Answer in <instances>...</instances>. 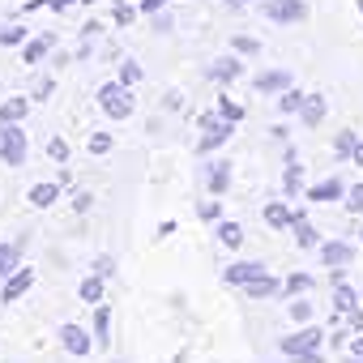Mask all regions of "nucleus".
<instances>
[{"label":"nucleus","mask_w":363,"mask_h":363,"mask_svg":"<svg viewBox=\"0 0 363 363\" xmlns=\"http://www.w3.org/2000/svg\"><path fill=\"white\" fill-rule=\"evenodd\" d=\"M320 261H325L329 269H346V265L354 261V244H346V240H329V244H320Z\"/></svg>","instance_id":"nucleus-8"},{"label":"nucleus","mask_w":363,"mask_h":363,"mask_svg":"<svg viewBox=\"0 0 363 363\" xmlns=\"http://www.w3.org/2000/svg\"><path fill=\"white\" fill-rule=\"evenodd\" d=\"M325 107H329V103H325V94H308V99H303V107H299V120H303L308 128H316V124L325 120Z\"/></svg>","instance_id":"nucleus-16"},{"label":"nucleus","mask_w":363,"mask_h":363,"mask_svg":"<svg viewBox=\"0 0 363 363\" xmlns=\"http://www.w3.org/2000/svg\"><path fill=\"white\" fill-rule=\"evenodd\" d=\"M299 184H303V167H299V158H286V171H282V189H286V197H295Z\"/></svg>","instance_id":"nucleus-23"},{"label":"nucleus","mask_w":363,"mask_h":363,"mask_svg":"<svg viewBox=\"0 0 363 363\" xmlns=\"http://www.w3.org/2000/svg\"><path fill=\"white\" fill-rule=\"evenodd\" d=\"M359 303H363V299H359V295H354L346 282H333V312H337V316H350V312H359Z\"/></svg>","instance_id":"nucleus-14"},{"label":"nucleus","mask_w":363,"mask_h":363,"mask_svg":"<svg viewBox=\"0 0 363 363\" xmlns=\"http://www.w3.org/2000/svg\"><path fill=\"white\" fill-rule=\"evenodd\" d=\"M77 295H82V303H103V278L99 274H90V278H82V286H77Z\"/></svg>","instance_id":"nucleus-22"},{"label":"nucleus","mask_w":363,"mask_h":363,"mask_svg":"<svg viewBox=\"0 0 363 363\" xmlns=\"http://www.w3.org/2000/svg\"><path fill=\"white\" fill-rule=\"evenodd\" d=\"M265 18L269 22H278V26H286V22H303L308 18V5L303 0H265Z\"/></svg>","instance_id":"nucleus-5"},{"label":"nucleus","mask_w":363,"mask_h":363,"mask_svg":"<svg viewBox=\"0 0 363 363\" xmlns=\"http://www.w3.org/2000/svg\"><path fill=\"white\" fill-rule=\"evenodd\" d=\"M291 231H295V244H299V248H320V235H316V227H312L308 218H295Z\"/></svg>","instance_id":"nucleus-21"},{"label":"nucleus","mask_w":363,"mask_h":363,"mask_svg":"<svg viewBox=\"0 0 363 363\" xmlns=\"http://www.w3.org/2000/svg\"><path fill=\"white\" fill-rule=\"evenodd\" d=\"M218 116L235 124V120H244V107H240V103H231V99H218Z\"/></svg>","instance_id":"nucleus-32"},{"label":"nucleus","mask_w":363,"mask_h":363,"mask_svg":"<svg viewBox=\"0 0 363 363\" xmlns=\"http://www.w3.org/2000/svg\"><path fill=\"white\" fill-rule=\"evenodd\" d=\"M359 13H363V0H359Z\"/></svg>","instance_id":"nucleus-52"},{"label":"nucleus","mask_w":363,"mask_h":363,"mask_svg":"<svg viewBox=\"0 0 363 363\" xmlns=\"http://www.w3.org/2000/svg\"><path fill=\"white\" fill-rule=\"evenodd\" d=\"M291 82H295V77H291L286 69H269V73H261L252 86H257L261 94H282V90H291Z\"/></svg>","instance_id":"nucleus-12"},{"label":"nucleus","mask_w":363,"mask_h":363,"mask_svg":"<svg viewBox=\"0 0 363 363\" xmlns=\"http://www.w3.org/2000/svg\"><path fill=\"white\" fill-rule=\"evenodd\" d=\"M22 248H26V240H13V244H0V278H9V274H18L22 265Z\"/></svg>","instance_id":"nucleus-13"},{"label":"nucleus","mask_w":363,"mask_h":363,"mask_svg":"<svg viewBox=\"0 0 363 363\" xmlns=\"http://www.w3.org/2000/svg\"><path fill=\"white\" fill-rule=\"evenodd\" d=\"M120 82H124V86H137V82H141V65H137V60H124V65H120Z\"/></svg>","instance_id":"nucleus-31"},{"label":"nucleus","mask_w":363,"mask_h":363,"mask_svg":"<svg viewBox=\"0 0 363 363\" xmlns=\"http://www.w3.org/2000/svg\"><path fill=\"white\" fill-rule=\"evenodd\" d=\"M26 116V99H5L0 103V124H18Z\"/></svg>","instance_id":"nucleus-25"},{"label":"nucleus","mask_w":363,"mask_h":363,"mask_svg":"<svg viewBox=\"0 0 363 363\" xmlns=\"http://www.w3.org/2000/svg\"><path fill=\"white\" fill-rule=\"evenodd\" d=\"M342 363H363V354H354V359H342Z\"/></svg>","instance_id":"nucleus-49"},{"label":"nucleus","mask_w":363,"mask_h":363,"mask_svg":"<svg viewBox=\"0 0 363 363\" xmlns=\"http://www.w3.org/2000/svg\"><path fill=\"white\" fill-rule=\"evenodd\" d=\"M30 154V137L22 124H0V158H5L9 167H22Z\"/></svg>","instance_id":"nucleus-2"},{"label":"nucleus","mask_w":363,"mask_h":363,"mask_svg":"<svg viewBox=\"0 0 363 363\" xmlns=\"http://www.w3.org/2000/svg\"><path fill=\"white\" fill-rule=\"evenodd\" d=\"M354 354H363V329H359V337H354Z\"/></svg>","instance_id":"nucleus-47"},{"label":"nucleus","mask_w":363,"mask_h":363,"mask_svg":"<svg viewBox=\"0 0 363 363\" xmlns=\"http://www.w3.org/2000/svg\"><path fill=\"white\" fill-rule=\"evenodd\" d=\"M48 94H52V82H48V77H43V82H39V86H35V99H48Z\"/></svg>","instance_id":"nucleus-46"},{"label":"nucleus","mask_w":363,"mask_h":363,"mask_svg":"<svg viewBox=\"0 0 363 363\" xmlns=\"http://www.w3.org/2000/svg\"><path fill=\"white\" fill-rule=\"evenodd\" d=\"M282 291H286V295H303V291H312V278H308V274H291V278L282 282Z\"/></svg>","instance_id":"nucleus-29"},{"label":"nucleus","mask_w":363,"mask_h":363,"mask_svg":"<svg viewBox=\"0 0 363 363\" xmlns=\"http://www.w3.org/2000/svg\"><path fill=\"white\" fill-rule=\"evenodd\" d=\"M82 5H94V0H82Z\"/></svg>","instance_id":"nucleus-51"},{"label":"nucleus","mask_w":363,"mask_h":363,"mask_svg":"<svg viewBox=\"0 0 363 363\" xmlns=\"http://www.w3.org/2000/svg\"><path fill=\"white\" fill-rule=\"evenodd\" d=\"M265 223L278 227V231H286V227H295V210L282 206V201H269V206H265Z\"/></svg>","instance_id":"nucleus-19"},{"label":"nucleus","mask_w":363,"mask_h":363,"mask_svg":"<svg viewBox=\"0 0 363 363\" xmlns=\"http://www.w3.org/2000/svg\"><path fill=\"white\" fill-rule=\"evenodd\" d=\"M303 99H308V94H299V90H295V86H291V90H282V99H278V107H282V111H286V116H295V111H299V107H303Z\"/></svg>","instance_id":"nucleus-27"},{"label":"nucleus","mask_w":363,"mask_h":363,"mask_svg":"<svg viewBox=\"0 0 363 363\" xmlns=\"http://www.w3.org/2000/svg\"><path fill=\"white\" fill-rule=\"evenodd\" d=\"M94 346H111V308L107 303L94 308Z\"/></svg>","instance_id":"nucleus-20"},{"label":"nucleus","mask_w":363,"mask_h":363,"mask_svg":"<svg viewBox=\"0 0 363 363\" xmlns=\"http://www.w3.org/2000/svg\"><path fill=\"white\" fill-rule=\"evenodd\" d=\"M94 274H99V278H111V274H116V261H111L107 252H103V257H94Z\"/></svg>","instance_id":"nucleus-37"},{"label":"nucleus","mask_w":363,"mask_h":363,"mask_svg":"<svg viewBox=\"0 0 363 363\" xmlns=\"http://www.w3.org/2000/svg\"><path fill=\"white\" fill-rule=\"evenodd\" d=\"M231 5H235V9H240V5H248V0H231Z\"/></svg>","instance_id":"nucleus-50"},{"label":"nucleus","mask_w":363,"mask_h":363,"mask_svg":"<svg viewBox=\"0 0 363 363\" xmlns=\"http://www.w3.org/2000/svg\"><path fill=\"white\" fill-rule=\"evenodd\" d=\"M60 189H65V184H35L26 201H30L35 210H48V206H56V201H60Z\"/></svg>","instance_id":"nucleus-18"},{"label":"nucleus","mask_w":363,"mask_h":363,"mask_svg":"<svg viewBox=\"0 0 363 363\" xmlns=\"http://www.w3.org/2000/svg\"><path fill=\"white\" fill-rule=\"evenodd\" d=\"M354 145H359V137H354V133H337V141H333V150H337L342 158H350V154H354Z\"/></svg>","instance_id":"nucleus-33"},{"label":"nucleus","mask_w":363,"mask_h":363,"mask_svg":"<svg viewBox=\"0 0 363 363\" xmlns=\"http://www.w3.org/2000/svg\"><path fill=\"white\" fill-rule=\"evenodd\" d=\"M359 244H363V231H359Z\"/></svg>","instance_id":"nucleus-53"},{"label":"nucleus","mask_w":363,"mask_h":363,"mask_svg":"<svg viewBox=\"0 0 363 363\" xmlns=\"http://www.w3.org/2000/svg\"><path fill=\"white\" fill-rule=\"evenodd\" d=\"M162 9H167V0H141V13H150V18L162 13Z\"/></svg>","instance_id":"nucleus-41"},{"label":"nucleus","mask_w":363,"mask_h":363,"mask_svg":"<svg viewBox=\"0 0 363 363\" xmlns=\"http://www.w3.org/2000/svg\"><path fill=\"white\" fill-rule=\"evenodd\" d=\"M278 291H282L278 278H261V282H248V286H244L248 299H265V295H278Z\"/></svg>","instance_id":"nucleus-24"},{"label":"nucleus","mask_w":363,"mask_h":363,"mask_svg":"<svg viewBox=\"0 0 363 363\" xmlns=\"http://www.w3.org/2000/svg\"><path fill=\"white\" fill-rule=\"evenodd\" d=\"M0 43H5V48H18V43H26V26H18V22H9L5 30H0Z\"/></svg>","instance_id":"nucleus-28"},{"label":"nucleus","mask_w":363,"mask_h":363,"mask_svg":"<svg viewBox=\"0 0 363 363\" xmlns=\"http://www.w3.org/2000/svg\"><path fill=\"white\" fill-rule=\"evenodd\" d=\"M308 201H346V184L337 175H329V179H320V184L308 189Z\"/></svg>","instance_id":"nucleus-11"},{"label":"nucleus","mask_w":363,"mask_h":363,"mask_svg":"<svg viewBox=\"0 0 363 363\" xmlns=\"http://www.w3.org/2000/svg\"><path fill=\"white\" fill-rule=\"evenodd\" d=\"M60 346L69 350V354H77V359H86L90 350H94V337L82 329V325H60Z\"/></svg>","instance_id":"nucleus-6"},{"label":"nucleus","mask_w":363,"mask_h":363,"mask_svg":"<svg viewBox=\"0 0 363 363\" xmlns=\"http://www.w3.org/2000/svg\"><path fill=\"white\" fill-rule=\"evenodd\" d=\"M346 210H350V214H363V184L346 189Z\"/></svg>","instance_id":"nucleus-35"},{"label":"nucleus","mask_w":363,"mask_h":363,"mask_svg":"<svg viewBox=\"0 0 363 363\" xmlns=\"http://www.w3.org/2000/svg\"><path fill=\"white\" fill-rule=\"evenodd\" d=\"M133 18H137V9L120 0V5H116V22H120V26H133Z\"/></svg>","instance_id":"nucleus-38"},{"label":"nucleus","mask_w":363,"mask_h":363,"mask_svg":"<svg viewBox=\"0 0 363 363\" xmlns=\"http://www.w3.org/2000/svg\"><path fill=\"white\" fill-rule=\"evenodd\" d=\"M218 244L240 248V244H244V227H240V223H218Z\"/></svg>","instance_id":"nucleus-26"},{"label":"nucleus","mask_w":363,"mask_h":363,"mask_svg":"<svg viewBox=\"0 0 363 363\" xmlns=\"http://www.w3.org/2000/svg\"><path fill=\"white\" fill-rule=\"evenodd\" d=\"M154 30H171V13H167V9L154 13Z\"/></svg>","instance_id":"nucleus-43"},{"label":"nucleus","mask_w":363,"mask_h":363,"mask_svg":"<svg viewBox=\"0 0 363 363\" xmlns=\"http://www.w3.org/2000/svg\"><path fill=\"white\" fill-rule=\"evenodd\" d=\"M99 107H103L111 120H128V116H133V86H124L120 77H116V82H103V86H99Z\"/></svg>","instance_id":"nucleus-1"},{"label":"nucleus","mask_w":363,"mask_h":363,"mask_svg":"<svg viewBox=\"0 0 363 363\" xmlns=\"http://www.w3.org/2000/svg\"><path fill=\"white\" fill-rule=\"evenodd\" d=\"M227 282H235V286H248V282H261V278H269V269L261 265V261H235V265H227V274H223Z\"/></svg>","instance_id":"nucleus-7"},{"label":"nucleus","mask_w":363,"mask_h":363,"mask_svg":"<svg viewBox=\"0 0 363 363\" xmlns=\"http://www.w3.org/2000/svg\"><path fill=\"white\" fill-rule=\"evenodd\" d=\"M286 312H291V320H295V325H308V320H312V303H308V299H299V295H295V303H291Z\"/></svg>","instance_id":"nucleus-30"},{"label":"nucleus","mask_w":363,"mask_h":363,"mask_svg":"<svg viewBox=\"0 0 363 363\" xmlns=\"http://www.w3.org/2000/svg\"><path fill=\"white\" fill-rule=\"evenodd\" d=\"M48 154H52L56 162H69V141H65V137H52V141H48Z\"/></svg>","instance_id":"nucleus-34"},{"label":"nucleus","mask_w":363,"mask_h":363,"mask_svg":"<svg viewBox=\"0 0 363 363\" xmlns=\"http://www.w3.org/2000/svg\"><path fill=\"white\" fill-rule=\"evenodd\" d=\"M295 359H299V363H325V354H320V350H308V354H295Z\"/></svg>","instance_id":"nucleus-44"},{"label":"nucleus","mask_w":363,"mask_h":363,"mask_svg":"<svg viewBox=\"0 0 363 363\" xmlns=\"http://www.w3.org/2000/svg\"><path fill=\"white\" fill-rule=\"evenodd\" d=\"M244 73V65L235 60V56H223V60H214L210 69H206V77H214V82H235Z\"/></svg>","instance_id":"nucleus-15"},{"label":"nucleus","mask_w":363,"mask_h":363,"mask_svg":"<svg viewBox=\"0 0 363 363\" xmlns=\"http://www.w3.org/2000/svg\"><path fill=\"white\" fill-rule=\"evenodd\" d=\"M359 299H363V295H359Z\"/></svg>","instance_id":"nucleus-54"},{"label":"nucleus","mask_w":363,"mask_h":363,"mask_svg":"<svg viewBox=\"0 0 363 363\" xmlns=\"http://www.w3.org/2000/svg\"><path fill=\"white\" fill-rule=\"evenodd\" d=\"M218 214H223V206H218V201H201V218L218 223Z\"/></svg>","instance_id":"nucleus-40"},{"label":"nucleus","mask_w":363,"mask_h":363,"mask_svg":"<svg viewBox=\"0 0 363 363\" xmlns=\"http://www.w3.org/2000/svg\"><path fill=\"white\" fill-rule=\"evenodd\" d=\"M69 5H77V0H48V9H56V13H65Z\"/></svg>","instance_id":"nucleus-45"},{"label":"nucleus","mask_w":363,"mask_h":363,"mask_svg":"<svg viewBox=\"0 0 363 363\" xmlns=\"http://www.w3.org/2000/svg\"><path fill=\"white\" fill-rule=\"evenodd\" d=\"M197 124H201L197 154H210V150H218L223 141H231V120H223V116H201Z\"/></svg>","instance_id":"nucleus-3"},{"label":"nucleus","mask_w":363,"mask_h":363,"mask_svg":"<svg viewBox=\"0 0 363 363\" xmlns=\"http://www.w3.org/2000/svg\"><path fill=\"white\" fill-rule=\"evenodd\" d=\"M350 158H354V162L363 167V145H354V154H350Z\"/></svg>","instance_id":"nucleus-48"},{"label":"nucleus","mask_w":363,"mask_h":363,"mask_svg":"<svg viewBox=\"0 0 363 363\" xmlns=\"http://www.w3.org/2000/svg\"><path fill=\"white\" fill-rule=\"evenodd\" d=\"M90 206H94V193H77V197H73V210H77V214H86Z\"/></svg>","instance_id":"nucleus-39"},{"label":"nucleus","mask_w":363,"mask_h":363,"mask_svg":"<svg viewBox=\"0 0 363 363\" xmlns=\"http://www.w3.org/2000/svg\"><path fill=\"white\" fill-rule=\"evenodd\" d=\"M111 150V133H90V154H107Z\"/></svg>","instance_id":"nucleus-36"},{"label":"nucleus","mask_w":363,"mask_h":363,"mask_svg":"<svg viewBox=\"0 0 363 363\" xmlns=\"http://www.w3.org/2000/svg\"><path fill=\"white\" fill-rule=\"evenodd\" d=\"M206 184H210V193H214V197H223V193L231 189V162H227V158H214V162H210Z\"/></svg>","instance_id":"nucleus-10"},{"label":"nucleus","mask_w":363,"mask_h":363,"mask_svg":"<svg viewBox=\"0 0 363 363\" xmlns=\"http://www.w3.org/2000/svg\"><path fill=\"white\" fill-rule=\"evenodd\" d=\"M235 52H244V56H257V39H235Z\"/></svg>","instance_id":"nucleus-42"},{"label":"nucleus","mask_w":363,"mask_h":363,"mask_svg":"<svg viewBox=\"0 0 363 363\" xmlns=\"http://www.w3.org/2000/svg\"><path fill=\"white\" fill-rule=\"evenodd\" d=\"M52 48H56V35H39V39L22 43V56H26V65H39V60H43Z\"/></svg>","instance_id":"nucleus-17"},{"label":"nucleus","mask_w":363,"mask_h":363,"mask_svg":"<svg viewBox=\"0 0 363 363\" xmlns=\"http://www.w3.org/2000/svg\"><path fill=\"white\" fill-rule=\"evenodd\" d=\"M30 286H35V269H18V274H9V278H5V286H0V299L13 303V299H22Z\"/></svg>","instance_id":"nucleus-9"},{"label":"nucleus","mask_w":363,"mask_h":363,"mask_svg":"<svg viewBox=\"0 0 363 363\" xmlns=\"http://www.w3.org/2000/svg\"><path fill=\"white\" fill-rule=\"evenodd\" d=\"M325 346V329H316V325H303L299 333H291V337H282V350L295 359V354H308V350H320Z\"/></svg>","instance_id":"nucleus-4"}]
</instances>
